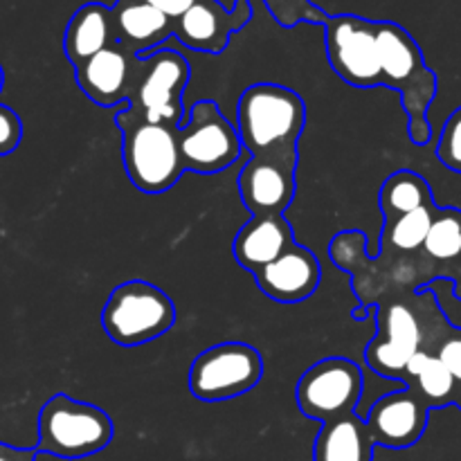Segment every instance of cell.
<instances>
[{"label": "cell", "instance_id": "cell-27", "mask_svg": "<svg viewBox=\"0 0 461 461\" xmlns=\"http://www.w3.org/2000/svg\"><path fill=\"white\" fill-rule=\"evenodd\" d=\"M437 158L441 160V165L461 174V106L446 120L444 129H441Z\"/></svg>", "mask_w": 461, "mask_h": 461}, {"label": "cell", "instance_id": "cell-28", "mask_svg": "<svg viewBox=\"0 0 461 461\" xmlns=\"http://www.w3.org/2000/svg\"><path fill=\"white\" fill-rule=\"evenodd\" d=\"M23 138V122L9 106L0 104V156L16 151Z\"/></svg>", "mask_w": 461, "mask_h": 461}, {"label": "cell", "instance_id": "cell-1", "mask_svg": "<svg viewBox=\"0 0 461 461\" xmlns=\"http://www.w3.org/2000/svg\"><path fill=\"white\" fill-rule=\"evenodd\" d=\"M306 126V104L279 84H252L239 97L237 131L252 158L297 165V142Z\"/></svg>", "mask_w": 461, "mask_h": 461}, {"label": "cell", "instance_id": "cell-5", "mask_svg": "<svg viewBox=\"0 0 461 461\" xmlns=\"http://www.w3.org/2000/svg\"><path fill=\"white\" fill-rule=\"evenodd\" d=\"M176 324V306L162 288L144 279L120 284L102 309V327L120 347H140L165 336Z\"/></svg>", "mask_w": 461, "mask_h": 461}, {"label": "cell", "instance_id": "cell-19", "mask_svg": "<svg viewBox=\"0 0 461 461\" xmlns=\"http://www.w3.org/2000/svg\"><path fill=\"white\" fill-rule=\"evenodd\" d=\"M115 43L120 41H117L113 7L102 3H86L84 7L77 9L63 34V52L75 68Z\"/></svg>", "mask_w": 461, "mask_h": 461}, {"label": "cell", "instance_id": "cell-10", "mask_svg": "<svg viewBox=\"0 0 461 461\" xmlns=\"http://www.w3.org/2000/svg\"><path fill=\"white\" fill-rule=\"evenodd\" d=\"M192 77L189 61L171 48L156 50L142 59L138 93L129 106L138 108L149 122H160L180 129L187 120L185 88Z\"/></svg>", "mask_w": 461, "mask_h": 461}, {"label": "cell", "instance_id": "cell-7", "mask_svg": "<svg viewBox=\"0 0 461 461\" xmlns=\"http://www.w3.org/2000/svg\"><path fill=\"white\" fill-rule=\"evenodd\" d=\"M178 147L185 169L203 176L228 169L243 153L237 124L212 99L189 106L187 120L178 129Z\"/></svg>", "mask_w": 461, "mask_h": 461}, {"label": "cell", "instance_id": "cell-17", "mask_svg": "<svg viewBox=\"0 0 461 461\" xmlns=\"http://www.w3.org/2000/svg\"><path fill=\"white\" fill-rule=\"evenodd\" d=\"M295 243V232L286 216H250L234 237V259L248 273L257 275Z\"/></svg>", "mask_w": 461, "mask_h": 461}, {"label": "cell", "instance_id": "cell-25", "mask_svg": "<svg viewBox=\"0 0 461 461\" xmlns=\"http://www.w3.org/2000/svg\"><path fill=\"white\" fill-rule=\"evenodd\" d=\"M432 336L439 340L432 354L450 369V374L457 378V383H461V329L450 327L448 320L441 313L439 318H437Z\"/></svg>", "mask_w": 461, "mask_h": 461}, {"label": "cell", "instance_id": "cell-11", "mask_svg": "<svg viewBox=\"0 0 461 461\" xmlns=\"http://www.w3.org/2000/svg\"><path fill=\"white\" fill-rule=\"evenodd\" d=\"M378 333L365 351L374 374L403 381L408 363L426 345V329L417 311L408 304H383L376 309Z\"/></svg>", "mask_w": 461, "mask_h": 461}, {"label": "cell", "instance_id": "cell-4", "mask_svg": "<svg viewBox=\"0 0 461 461\" xmlns=\"http://www.w3.org/2000/svg\"><path fill=\"white\" fill-rule=\"evenodd\" d=\"M113 435V419L102 408L68 394H54L39 412L36 453L59 459H84L108 448Z\"/></svg>", "mask_w": 461, "mask_h": 461}, {"label": "cell", "instance_id": "cell-8", "mask_svg": "<svg viewBox=\"0 0 461 461\" xmlns=\"http://www.w3.org/2000/svg\"><path fill=\"white\" fill-rule=\"evenodd\" d=\"M363 369L349 358L331 356L311 365L295 387L297 408L320 423L356 414L363 396Z\"/></svg>", "mask_w": 461, "mask_h": 461}, {"label": "cell", "instance_id": "cell-31", "mask_svg": "<svg viewBox=\"0 0 461 461\" xmlns=\"http://www.w3.org/2000/svg\"><path fill=\"white\" fill-rule=\"evenodd\" d=\"M455 405L461 410V383H457V394H455Z\"/></svg>", "mask_w": 461, "mask_h": 461}, {"label": "cell", "instance_id": "cell-29", "mask_svg": "<svg viewBox=\"0 0 461 461\" xmlns=\"http://www.w3.org/2000/svg\"><path fill=\"white\" fill-rule=\"evenodd\" d=\"M147 3L151 5V7H156L158 12L165 14L167 18H171V21H178V18L183 16V14H187L198 0H147Z\"/></svg>", "mask_w": 461, "mask_h": 461}, {"label": "cell", "instance_id": "cell-14", "mask_svg": "<svg viewBox=\"0 0 461 461\" xmlns=\"http://www.w3.org/2000/svg\"><path fill=\"white\" fill-rule=\"evenodd\" d=\"M428 405L410 387L387 392L369 408L365 423L374 444L383 448H412L428 428Z\"/></svg>", "mask_w": 461, "mask_h": 461}, {"label": "cell", "instance_id": "cell-13", "mask_svg": "<svg viewBox=\"0 0 461 461\" xmlns=\"http://www.w3.org/2000/svg\"><path fill=\"white\" fill-rule=\"evenodd\" d=\"M252 21L250 0H237L225 9L219 0H198L187 14L174 21V36L189 50L205 54H221L234 32Z\"/></svg>", "mask_w": 461, "mask_h": 461}, {"label": "cell", "instance_id": "cell-12", "mask_svg": "<svg viewBox=\"0 0 461 461\" xmlns=\"http://www.w3.org/2000/svg\"><path fill=\"white\" fill-rule=\"evenodd\" d=\"M142 59L126 45L115 43L75 68L81 93L102 108L131 104L138 93Z\"/></svg>", "mask_w": 461, "mask_h": 461}, {"label": "cell", "instance_id": "cell-23", "mask_svg": "<svg viewBox=\"0 0 461 461\" xmlns=\"http://www.w3.org/2000/svg\"><path fill=\"white\" fill-rule=\"evenodd\" d=\"M405 387L417 392L428 408H446L455 405V394H457V378L450 374V369L437 358L435 354L428 358L421 372L412 378Z\"/></svg>", "mask_w": 461, "mask_h": 461}, {"label": "cell", "instance_id": "cell-30", "mask_svg": "<svg viewBox=\"0 0 461 461\" xmlns=\"http://www.w3.org/2000/svg\"><path fill=\"white\" fill-rule=\"evenodd\" d=\"M36 448H14V446L0 444V461H36Z\"/></svg>", "mask_w": 461, "mask_h": 461}, {"label": "cell", "instance_id": "cell-21", "mask_svg": "<svg viewBox=\"0 0 461 461\" xmlns=\"http://www.w3.org/2000/svg\"><path fill=\"white\" fill-rule=\"evenodd\" d=\"M378 205H381L387 221L419 210V207H432L435 201H432L430 185L423 176H419L417 171L401 169L383 183Z\"/></svg>", "mask_w": 461, "mask_h": 461}, {"label": "cell", "instance_id": "cell-9", "mask_svg": "<svg viewBox=\"0 0 461 461\" xmlns=\"http://www.w3.org/2000/svg\"><path fill=\"white\" fill-rule=\"evenodd\" d=\"M324 39L329 63L342 81L363 90L383 86L376 21L354 14L329 16L324 23Z\"/></svg>", "mask_w": 461, "mask_h": 461}, {"label": "cell", "instance_id": "cell-2", "mask_svg": "<svg viewBox=\"0 0 461 461\" xmlns=\"http://www.w3.org/2000/svg\"><path fill=\"white\" fill-rule=\"evenodd\" d=\"M122 133V162L131 183L144 194L169 192L187 169L178 147V129L149 122L138 108L124 106L115 113Z\"/></svg>", "mask_w": 461, "mask_h": 461}, {"label": "cell", "instance_id": "cell-6", "mask_svg": "<svg viewBox=\"0 0 461 461\" xmlns=\"http://www.w3.org/2000/svg\"><path fill=\"white\" fill-rule=\"evenodd\" d=\"M264 358L246 342H221L201 351L189 367V392L205 403L237 399L257 387Z\"/></svg>", "mask_w": 461, "mask_h": 461}, {"label": "cell", "instance_id": "cell-15", "mask_svg": "<svg viewBox=\"0 0 461 461\" xmlns=\"http://www.w3.org/2000/svg\"><path fill=\"white\" fill-rule=\"evenodd\" d=\"M297 165L273 160V158H252L239 174V194L252 216H284L295 201Z\"/></svg>", "mask_w": 461, "mask_h": 461}, {"label": "cell", "instance_id": "cell-33", "mask_svg": "<svg viewBox=\"0 0 461 461\" xmlns=\"http://www.w3.org/2000/svg\"><path fill=\"white\" fill-rule=\"evenodd\" d=\"M455 293H457V297L461 300V286H455Z\"/></svg>", "mask_w": 461, "mask_h": 461}, {"label": "cell", "instance_id": "cell-16", "mask_svg": "<svg viewBox=\"0 0 461 461\" xmlns=\"http://www.w3.org/2000/svg\"><path fill=\"white\" fill-rule=\"evenodd\" d=\"M257 286L264 295L279 304H297L318 291L322 282L320 261L309 248L293 243L279 259L255 275Z\"/></svg>", "mask_w": 461, "mask_h": 461}, {"label": "cell", "instance_id": "cell-22", "mask_svg": "<svg viewBox=\"0 0 461 461\" xmlns=\"http://www.w3.org/2000/svg\"><path fill=\"white\" fill-rule=\"evenodd\" d=\"M423 252L437 264L461 270V210L437 207Z\"/></svg>", "mask_w": 461, "mask_h": 461}, {"label": "cell", "instance_id": "cell-26", "mask_svg": "<svg viewBox=\"0 0 461 461\" xmlns=\"http://www.w3.org/2000/svg\"><path fill=\"white\" fill-rule=\"evenodd\" d=\"M282 27H295L300 21L327 23V14L320 12L311 0H264Z\"/></svg>", "mask_w": 461, "mask_h": 461}, {"label": "cell", "instance_id": "cell-32", "mask_svg": "<svg viewBox=\"0 0 461 461\" xmlns=\"http://www.w3.org/2000/svg\"><path fill=\"white\" fill-rule=\"evenodd\" d=\"M3 84H5V72H3V66H0V90H3Z\"/></svg>", "mask_w": 461, "mask_h": 461}, {"label": "cell", "instance_id": "cell-20", "mask_svg": "<svg viewBox=\"0 0 461 461\" xmlns=\"http://www.w3.org/2000/svg\"><path fill=\"white\" fill-rule=\"evenodd\" d=\"M374 439L358 414L322 423L313 444V461H374Z\"/></svg>", "mask_w": 461, "mask_h": 461}, {"label": "cell", "instance_id": "cell-24", "mask_svg": "<svg viewBox=\"0 0 461 461\" xmlns=\"http://www.w3.org/2000/svg\"><path fill=\"white\" fill-rule=\"evenodd\" d=\"M437 205L419 207V210L408 212V214L394 216L385 221V243L396 248L399 252H414L423 250L428 232L435 221Z\"/></svg>", "mask_w": 461, "mask_h": 461}, {"label": "cell", "instance_id": "cell-3", "mask_svg": "<svg viewBox=\"0 0 461 461\" xmlns=\"http://www.w3.org/2000/svg\"><path fill=\"white\" fill-rule=\"evenodd\" d=\"M378 54L383 86L399 90L408 115V135L417 147L430 142L428 108L437 95V77L428 68L421 48L412 34L390 21H378Z\"/></svg>", "mask_w": 461, "mask_h": 461}, {"label": "cell", "instance_id": "cell-18", "mask_svg": "<svg viewBox=\"0 0 461 461\" xmlns=\"http://www.w3.org/2000/svg\"><path fill=\"white\" fill-rule=\"evenodd\" d=\"M113 18L117 41L140 59L160 50V45L174 36V21L151 7L147 0H117L113 5Z\"/></svg>", "mask_w": 461, "mask_h": 461}]
</instances>
